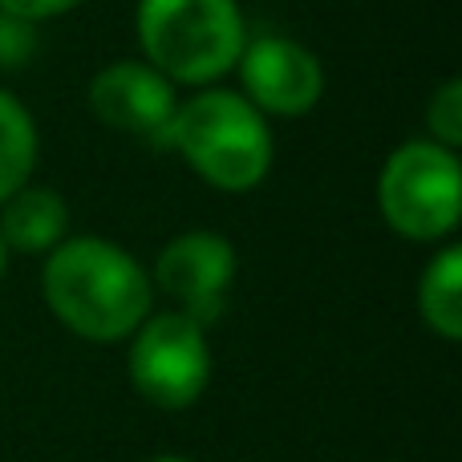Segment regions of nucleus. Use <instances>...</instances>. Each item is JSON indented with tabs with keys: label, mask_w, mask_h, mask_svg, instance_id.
<instances>
[{
	"label": "nucleus",
	"mask_w": 462,
	"mask_h": 462,
	"mask_svg": "<svg viewBox=\"0 0 462 462\" xmlns=\"http://www.w3.org/2000/svg\"><path fill=\"white\" fill-rule=\"evenodd\" d=\"M418 317L442 341H462V247L447 244L418 276Z\"/></svg>",
	"instance_id": "nucleus-10"
},
{
	"label": "nucleus",
	"mask_w": 462,
	"mask_h": 462,
	"mask_svg": "<svg viewBox=\"0 0 462 462\" xmlns=\"http://www.w3.org/2000/svg\"><path fill=\"white\" fill-rule=\"evenodd\" d=\"M5 260H8V247H5V239H0V276H5Z\"/></svg>",
	"instance_id": "nucleus-16"
},
{
	"label": "nucleus",
	"mask_w": 462,
	"mask_h": 462,
	"mask_svg": "<svg viewBox=\"0 0 462 462\" xmlns=\"http://www.w3.org/2000/svg\"><path fill=\"white\" fill-rule=\"evenodd\" d=\"M41 296L73 337L114 345L151 317L154 284L126 247L97 236H65L41 268Z\"/></svg>",
	"instance_id": "nucleus-1"
},
{
	"label": "nucleus",
	"mask_w": 462,
	"mask_h": 462,
	"mask_svg": "<svg viewBox=\"0 0 462 462\" xmlns=\"http://www.w3.org/2000/svg\"><path fill=\"white\" fill-rule=\"evenodd\" d=\"M69 236V208L53 187H29L13 191L0 203V239L21 255L53 252Z\"/></svg>",
	"instance_id": "nucleus-9"
},
{
	"label": "nucleus",
	"mask_w": 462,
	"mask_h": 462,
	"mask_svg": "<svg viewBox=\"0 0 462 462\" xmlns=\"http://www.w3.org/2000/svg\"><path fill=\"white\" fill-rule=\"evenodd\" d=\"M37 167V126L21 97L0 86V203L29 183Z\"/></svg>",
	"instance_id": "nucleus-11"
},
{
	"label": "nucleus",
	"mask_w": 462,
	"mask_h": 462,
	"mask_svg": "<svg viewBox=\"0 0 462 462\" xmlns=\"http://www.w3.org/2000/svg\"><path fill=\"white\" fill-rule=\"evenodd\" d=\"M236 73L244 97L263 118H300L325 94V69H320L317 53L288 37H276V32L247 37Z\"/></svg>",
	"instance_id": "nucleus-6"
},
{
	"label": "nucleus",
	"mask_w": 462,
	"mask_h": 462,
	"mask_svg": "<svg viewBox=\"0 0 462 462\" xmlns=\"http://www.w3.org/2000/svg\"><path fill=\"white\" fill-rule=\"evenodd\" d=\"M138 45L171 86H211L236 69L247 24L236 0H138Z\"/></svg>",
	"instance_id": "nucleus-3"
},
{
	"label": "nucleus",
	"mask_w": 462,
	"mask_h": 462,
	"mask_svg": "<svg viewBox=\"0 0 462 462\" xmlns=\"http://www.w3.org/2000/svg\"><path fill=\"white\" fill-rule=\"evenodd\" d=\"M81 0H0V13H13L21 21H53V16L73 13Z\"/></svg>",
	"instance_id": "nucleus-14"
},
{
	"label": "nucleus",
	"mask_w": 462,
	"mask_h": 462,
	"mask_svg": "<svg viewBox=\"0 0 462 462\" xmlns=\"http://www.w3.org/2000/svg\"><path fill=\"white\" fill-rule=\"evenodd\" d=\"M426 126H430V143L450 146V151H458L462 146V81L458 78H447L430 94V106H426Z\"/></svg>",
	"instance_id": "nucleus-12"
},
{
	"label": "nucleus",
	"mask_w": 462,
	"mask_h": 462,
	"mask_svg": "<svg viewBox=\"0 0 462 462\" xmlns=\"http://www.w3.org/2000/svg\"><path fill=\"white\" fill-rule=\"evenodd\" d=\"M377 208L393 236L414 239V244L447 239L462 216L458 151L430 138L402 143L385 159L382 179H377Z\"/></svg>",
	"instance_id": "nucleus-4"
},
{
	"label": "nucleus",
	"mask_w": 462,
	"mask_h": 462,
	"mask_svg": "<svg viewBox=\"0 0 462 462\" xmlns=\"http://www.w3.org/2000/svg\"><path fill=\"white\" fill-rule=\"evenodd\" d=\"M130 341L126 374L130 385L159 410H187L203 398L211 382L208 325L187 317L183 309L146 317Z\"/></svg>",
	"instance_id": "nucleus-5"
},
{
	"label": "nucleus",
	"mask_w": 462,
	"mask_h": 462,
	"mask_svg": "<svg viewBox=\"0 0 462 462\" xmlns=\"http://www.w3.org/2000/svg\"><path fill=\"white\" fill-rule=\"evenodd\" d=\"M167 146L216 191H252L272 171L268 118L236 89H203L179 102Z\"/></svg>",
	"instance_id": "nucleus-2"
},
{
	"label": "nucleus",
	"mask_w": 462,
	"mask_h": 462,
	"mask_svg": "<svg viewBox=\"0 0 462 462\" xmlns=\"http://www.w3.org/2000/svg\"><path fill=\"white\" fill-rule=\"evenodd\" d=\"M146 462H187V458H179V455H159V458H146Z\"/></svg>",
	"instance_id": "nucleus-15"
},
{
	"label": "nucleus",
	"mask_w": 462,
	"mask_h": 462,
	"mask_svg": "<svg viewBox=\"0 0 462 462\" xmlns=\"http://www.w3.org/2000/svg\"><path fill=\"white\" fill-rule=\"evenodd\" d=\"M37 53L32 21H21L13 13H0V69H21Z\"/></svg>",
	"instance_id": "nucleus-13"
},
{
	"label": "nucleus",
	"mask_w": 462,
	"mask_h": 462,
	"mask_svg": "<svg viewBox=\"0 0 462 462\" xmlns=\"http://www.w3.org/2000/svg\"><path fill=\"white\" fill-rule=\"evenodd\" d=\"M236 247L219 231H183L154 260L151 284L167 292L187 317L211 325L224 309V292L236 280Z\"/></svg>",
	"instance_id": "nucleus-7"
},
{
	"label": "nucleus",
	"mask_w": 462,
	"mask_h": 462,
	"mask_svg": "<svg viewBox=\"0 0 462 462\" xmlns=\"http://www.w3.org/2000/svg\"><path fill=\"white\" fill-rule=\"evenodd\" d=\"M89 110L110 130L167 146L171 118L179 110L175 86L146 61H114L89 81Z\"/></svg>",
	"instance_id": "nucleus-8"
}]
</instances>
